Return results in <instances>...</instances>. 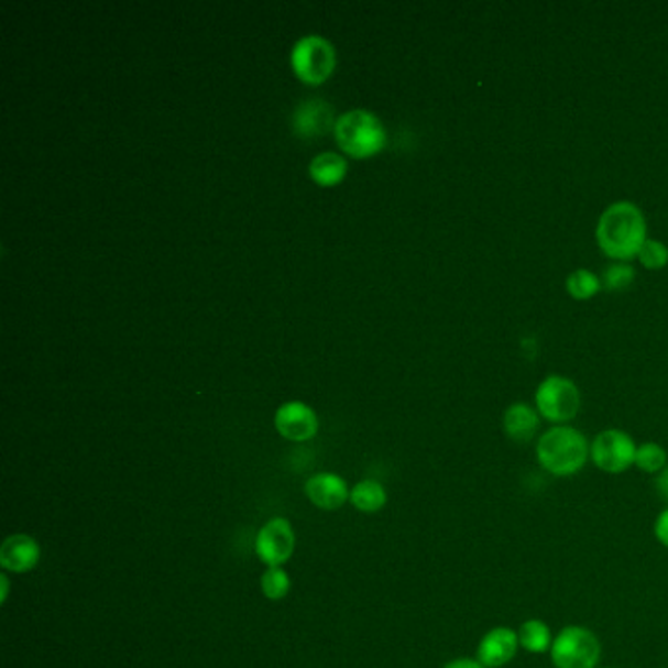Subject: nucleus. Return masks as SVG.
Segmentation results:
<instances>
[{"mask_svg": "<svg viewBox=\"0 0 668 668\" xmlns=\"http://www.w3.org/2000/svg\"><path fill=\"white\" fill-rule=\"evenodd\" d=\"M517 650V629L499 625L482 635L477 645V660L486 668H502L516 659Z\"/></svg>", "mask_w": 668, "mask_h": 668, "instance_id": "9", "label": "nucleus"}, {"mask_svg": "<svg viewBox=\"0 0 668 668\" xmlns=\"http://www.w3.org/2000/svg\"><path fill=\"white\" fill-rule=\"evenodd\" d=\"M333 134L339 147L355 160L371 157L386 145L383 122L373 112L361 108L341 114L333 125Z\"/></svg>", "mask_w": 668, "mask_h": 668, "instance_id": "3", "label": "nucleus"}, {"mask_svg": "<svg viewBox=\"0 0 668 668\" xmlns=\"http://www.w3.org/2000/svg\"><path fill=\"white\" fill-rule=\"evenodd\" d=\"M296 549L295 527L286 517H271L255 537V555L269 567H283Z\"/></svg>", "mask_w": 668, "mask_h": 668, "instance_id": "8", "label": "nucleus"}, {"mask_svg": "<svg viewBox=\"0 0 668 668\" xmlns=\"http://www.w3.org/2000/svg\"><path fill=\"white\" fill-rule=\"evenodd\" d=\"M291 587H293V582L283 567H269L261 577V592H263V596L273 602L286 598V594L291 592Z\"/></svg>", "mask_w": 668, "mask_h": 668, "instance_id": "20", "label": "nucleus"}, {"mask_svg": "<svg viewBox=\"0 0 668 668\" xmlns=\"http://www.w3.org/2000/svg\"><path fill=\"white\" fill-rule=\"evenodd\" d=\"M386 500L388 496H386L383 484L376 481L357 482L349 496V502L363 514L381 512L386 506Z\"/></svg>", "mask_w": 668, "mask_h": 668, "instance_id": "17", "label": "nucleus"}, {"mask_svg": "<svg viewBox=\"0 0 668 668\" xmlns=\"http://www.w3.org/2000/svg\"><path fill=\"white\" fill-rule=\"evenodd\" d=\"M653 534L657 537V541H659L662 547H667L668 549V506L667 508L660 512L657 519H655V526H653Z\"/></svg>", "mask_w": 668, "mask_h": 668, "instance_id": "23", "label": "nucleus"}, {"mask_svg": "<svg viewBox=\"0 0 668 668\" xmlns=\"http://www.w3.org/2000/svg\"><path fill=\"white\" fill-rule=\"evenodd\" d=\"M637 261L643 267L649 271H660L668 265V245L659 240H649L643 243L642 250L637 253Z\"/></svg>", "mask_w": 668, "mask_h": 668, "instance_id": "22", "label": "nucleus"}, {"mask_svg": "<svg viewBox=\"0 0 668 668\" xmlns=\"http://www.w3.org/2000/svg\"><path fill=\"white\" fill-rule=\"evenodd\" d=\"M567 293L574 300H590L600 293L602 278L589 269H577L567 276Z\"/></svg>", "mask_w": 668, "mask_h": 668, "instance_id": "18", "label": "nucleus"}, {"mask_svg": "<svg viewBox=\"0 0 668 668\" xmlns=\"http://www.w3.org/2000/svg\"><path fill=\"white\" fill-rule=\"evenodd\" d=\"M637 443L624 429H604L590 441V463L607 474H622L635 464Z\"/></svg>", "mask_w": 668, "mask_h": 668, "instance_id": "7", "label": "nucleus"}, {"mask_svg": "<svg viewBox=\"0 0 668 668\" xmlns=\"http://www.w3.org/2000/svg\"><path fill=\"white\" fill-rule=\"evenodd\" d=\"M549 657L555 668H598L602 643L589 627L567 625L555 635Z\"/></svg>", "mask_w": 668, "mask_h": 668, "instance_id": "5", "label": "nucleus"}, {"mask_svg": "<svg viewBox=\"0 0 668 668\" xmlns=\"http://www.w3.org/2000/svg\"><path fill=\"white\" fill-rule=\"evenodd\" d=\"M296 77L306 85H321L330 79L336 69V50L330 40L321 36H304L296 42L291 54Z\"/></svg>", "mask_w": 668, "mask_h": 668, "instance_id": "6", "label": "nucleus"}, {"mask_svg": "<svg viewBox=\"0 0 668 668\" xmlns=\"http://www.w3.org/2000/svg\"><path fill=\"white\" fill-rule=\"evenodd\" d=\"M333 125H336L333 108L326 100H304L296 107L295 114H293V130L304 140L320 138L326 132H330Z\"/></svg>", "mask_w": 668, "mask_h": 668, "instance_id": "13", "label": "nucleus"}, {"mask_svg": "<svg viewBox=\"0 0 668 668\" xmlns=\"http://www.w3.org/2000/svg\"><path fill=\"white\" fill-rule=\"evenodd\" d=\"M582 404L579 386L562 374H549L535 391V410L552 426H569Z\"/></svg>", "mask_w": 668, "mask_h": 668, "instance_id": "4", "label": "nucleus"}, {"mask_svg": "<svg viewBox=\"0 0 668 668\" xmlns=\"http://www.w3.org/2000/svg\"><path fill=\"white\" fill-rule=\"evenodd\" d=\"M443 668H486L484 667V665H481V662H479V660L477 659H467V657H463V659H455L451 660V662H447L446 667Z\"/></svg>", "mask_w": 668, "mask_h": 668, "instance_id": "24", "label": "nucleus"}, {"mask_svg": "<svg viewBox=\"0 0 668 668\" xmlns=\"http://www.w3.org/2000/svg\"><path fill=\"white\" fill-rule=\"evenodd\" d=\"M633 281H635V269L625 261H614L612 265H607L602 275V286L607 291H625L632 286Z\"/></svg>", "mask_w": 668, "mask_h": 668, "instance_id": "21", "label": "nucleus"}, {"mask_svg": "<svg viewBox=\"0 0 668 668\" xmlns=\"http://www.w3.org/2000/svg\"><path fill=\"white\" fill-rule=\"evenodd\" d=\"M539 424H541L539 412L535 410V406L527 404V402L510 404L504 412V418H502L504 434L514 443H529L537 436Z\"/></svg>", "mask_w": 668, "mask_h": 668, "instance_id": "14", "label": "nucleus"}, {"mask_svg": "<svg viewBox=\"0 0 668 668\" xmlns=\"http://www.w3.org/2000/svg\"><path fill=\"white\" fill-rule=\"evenodd\" d=\"M639 471L645 474H657L665 471L668 467V453L665 447L655 441H645L642 446H637V453H635V464Z\"/></svg>", "mask_w": 668, "mask_h": 668, "instance_id": "19", "label": "nucleus"}, {"mask_svg": "<svg viewBox=\"0 0 668 668\" xmlns=\"http://www.w3.org/2000/svg\"><path fill=\"white\" fill-rule=\"evenodd\" d=\"M517 639H519V649L526 650L529 655H544L551 650L555 635L544 620L532 617L517 627Z\"/></svg>", "mask_w": 668, "mask_h": 668, "instance_id": "15", "label": "nucleus"}, {"mask_svg": "<svg viewBox=\"0 0 668 668\" xmlns=\"http://www.w3.org/2000/svg\"><path fill=\"white\" fill-rule=\"evenodd\" d=\"M40 559H42V549L32 535H9L0 545V567L7 572H17V574L30 572L36 569Z\"/></svg>", "mask_w": 668, "mask_h": 668, "instance_id": "12", "label": "nucleus"}, {"mask_svg": "<svg viewBox=\"0 0 668 668\" xmlns=\"http://www.w3.org/2000/svg\"><path fill=\"white\" fill-rule=\"evenodd\" d=\"M647 240V220L632 200L612 202L598 218V248L606 258L627 263L637 259Z\"/></svg>", "mask_w": 668, "mask_h": 668, "instance_id": "1", "label": "nucleus"}, {"mask_svg": "<svg viewBox=\"0 0 668 668\" xmlns=\"http://www.w3.org/2000/svg\"><path fill=\"white\" fill-rule=\"evenodd\" d=\"M657 491L662 499L668 500V467L657 477Z\"/></svg>", "mask_w": 668, "mask_h": 668, "instance_id": "25", "label": "nucleus"}, {"mask_svg": "<svg viewBox=\"0 0 668 668\" xmlns=\"http://www.w3.org/2000/svg\"><path fill=\"white\" fill-rule=\"evenodd\" d=\"M0 582H2V594H0V600H2V602H7L10 590L9 577H7V574H2V577H0Z\"/></svg>", "mask_w": 668, "mask_h": 668, "instance_id": "26", "label": "nucleus"}, {"mask_svg": "<svg viewBox=\"0 0 668 668\" xmlns=\"http://www.w3.org/2000/svg\"><path fill=\"white\" fill-rule=\"evenodd\" d=\"M304 492H306V499L310 500L316 508L324 510V512H336L351 496L348 482L336 472L314 474L304 484Z\"/></svg>", "mask_w": 668, "mask_h": 668, "instance_id": "11", "label": "nucleus"}, {"mask_svg": "<svg viewBox=\"0 0 668 668\" xmlns=\"http://www.w3.org/2000/svg\"><path fill=\"white\" fill-rule=\"evenodd\" d=\"M537 463L557 479L579 474L590 461V441L572 426H552L537 437Z\"/></svg>", "mask_w": 668, "mask_h": 668, "instance_id": "2", "label": "nucleus"}, {"mask_svg": "<svg viewBox=\"0 0 668 668\" xmlns=\"http://www.w3.org/2000/svg\"><path fill=\"white\" fill-rule=\"evenodd\" d=\"M275 428L288 441H308L318 434V416L304 402H286L275 414Z\"/></svg>", "mask_w": 668, "mask_h": 668, "instance_id": "10", "label": "nucleus"}, {"mask_svg": "<svg viewBox=\"0 0 668 668\" xmlns=\"http://www.w3.org/2000/svg\"><path fill=\"white\" fill-rule=\"evenodd\" d=\"M348 173V161L338 153L324 152L310 161V177L321 187H333Z\"/></svg>", "mask_w": 668, "mask_h": 668, "instance_id": "16", "label": "nucleus"}]
</instances>
